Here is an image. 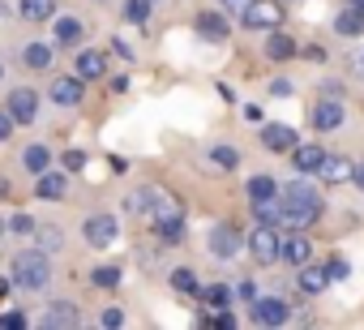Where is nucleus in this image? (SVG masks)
I'll return each mask as SVG.
<instances>
[{
    "mask_svg": "<svg viewBox=\"0 0 364 330\" xmlns=\"http://www.w3.org/2000/svg\"><path fill=\"white\" fill-rule=\"evenodd\" d=\"M321 219V193L309 185V181H291L287 189H283V228H291V232H304V228H313Z\"/></svg>",
    "mask_w": 364,
    "mask_h": 330,
    "instance_id": "obj_1",
    "label": "nucleus"
},
{
    "mask_svg": "<svg viewBox=\"0 0 364 330\" xmlns=\"http://www.w3.org/2000/svg\"><path fill=\"white\" fill-rule=\"evenodd\" d=\"M150 219H154V236L163 245H180V240H185V211H180V202L159 193L154 206H150Z\"/></svg>",
    "mask_w": 364,
    "mask_h": 330,
    "instance_id": "obj_2",
    "label": "nucleus"
},
{
    "mask_svg": "<svg viewBox=\"0 0 364 330\" xmlns=\"http://www.w3.org/2000/svg\"><path fill=\"white\" fill-rule=\"evenodd\" d=\"M48 279H52V262H48L43 249H31V253H18V257H14V283H18V287L35 292V287H43Z\"/></svg>",
    "mask_w": 364,
    "mask_h": 330,
    "instance_id": "obj_3",
    "label": "nucleus"
},
{
    "mask_svg": "<svg viewBox=\"0 0 364 330\" xmlns=\"http://www.w3.org/2000/svg\"><path fill=\"white\" fill-rule=\"evenodd\" d=\"M245 26L249 31H274V26H283V5H279V0H253V5H245Z\"/></svg>",
    "mask_w": 364,
    "mask_h": 330,
    "instance_id": "obj_4",
    "label": "nucleus"
},
{
    "mask_svg": "<svg viewBox=\"0 0 364 330\" xmlns=\"http://www.w3.org/2000/svg\"><path fill=\"white\" fill-rule=\"evenodd\" d=\"M249 249H253V257H257L262 266H270V262L279 257V249H283V240H279L274 223H257V232L249 236Z\"/></svg>",
    "mask_w": 364,
    "mask_h": 330,
    "instance_id": "obj_5",
    "label": "nucleus"
},
{
    "mask_svg": "<svg viewBox=\"0 0 364 330\" xmlns=\"http://www.w3.org/2000/svg\"><path fill=\"white\" fill-rule=\"evenodd\" d=\"M249 317H253L257 326H283V321L291 317V309H287L279 296H262V300L253 296V313H249Z\"/></svg>",
    "mask_w": 364,
    "mask_h": 330,
    "instance_id": "obj_6",
    "label": "nucleus"
},
{
    "mask_svg": "<svg viewBox=\"0 0 364 330\" xmlns=\"http://www.w3.org/2000/svg\"><path fill=\"white\" fill-rule=\"evenodd\" d=\"M35 112H39V95H35L31 86H18V90L9 95V116H14V120H22V124H31V120H35Z\"/></svg>",
    "mask_w": 364,
    "mask_h": 330,
    "instance_id": "obj_7",
    "label": "nucleus"
},
{
    "mask_svg": "<svg viewBox=\"0 0 364 330\" xmlns=\"http://www.w3.org/2000/svg\"><path fill=\"white\" fill-rule=\"evenodd\" d=\"M86 240H90L95 249H107V245L116 240V219H112V215H90V219H86Z\"/></svg>",
    "mask_w": 364,
    "mask_h": 330,
    "instance_id": "obj_8",
    "label": "nucleus"
},
{
    "mask_svg": "<svg viewBox=\"0 0 364 330\" xmlns=\"http://www.w3.org/2000/svg\"><path fill=\"white\" fill-rule=\"evenodd\" d=\"M77 321H82V313H77L69 300H52L48 313H43V326H48V330H69V326H77Z\"/></svg>",
    "mask_w": 364,
    "mask_h": 330,
    "instance_id": "obj_9",
    "label": "nucleus"
},
{
    "mask_svg": "<svg viewBox=\"0 0 364 330\" xmlns=\"http://www.w3.org/2000/svg\"><path fill=\"white\" fill-rule=\"evenodd\" d=\"M193 26H198V35H202V39H210V43H219V39H228V35H232V22H228L223 14H198V18H193Z\"/></svg>",
    "mask_w": 364,
    "mask_h": 330,
    "instance_id": "obj_10",
    "label": "nucleus"
},
{
    "mask_svg": "<svg viewBox=\"0 0 364 330\" xmlns=\"http://www.w3.org/2000/svg\"><path fill=\"white\" fill-rule=\"evenodd\" d=\"M240 245H245V240H240V232H236L232 223L210 232V253H215V257H236V253H240Z\"/></svg>",
    "mask_w": 364,
    "mask_h": 330,
    "instance_id": "obj_11",
    "label": "nucleus"
},
{
    "mask_svg": "<svg viewBox=\"0 0 364 330\" xmlns=\"http://www.w3.org/2000/svg\"><path fill=\"white\" fill-rule=\"evenodd\" d=\"M52 103L77 107L82 103V78H52Z\"/></svg>",
    "mask_w": 364,
    "mask_h": 330,
    "instance_id": "obj_12",
    "label": "nucleus"
},
{
    "mask_svg": "<svg viewBox=\"0 0 364 330\" xmlns=\"http://www.w3.org/2000/svg\"><path fill=\"white\" fill-rule=\"evenodd\" d=\"M321 159H326V150L321 146H291V163H296V172H321Z\"/></svg>",
    "mask_w": 364,
    "mask_h": 330,
    "instance_id": "obj_13",
    "label": "nucleus"
},
{
    "mask_svg": "<svg viewBox=\"0 0 364 330\" xmlns=\"http://www.w3.org/2000/svg\"><path fill=\"white\" fill-rule=\"evenodd\" d=\"M313 124H317L321 133L338 129V124H343V103H338V99H321V103H317V112H313Z\"/></svg>",
    "mask_w": 364,
    "mask_h": 330,
    "instance_id": "obj_14",
    "label": "nucleus"
},
{
    "mask_svg": "<svg viewBox=\"0 0 364 330\" xmlns=\"http://www.w3.org/2000/svg\"><path fill=\"white\" fill-rule=\"evenodd\" d=\"M266 56H270V60H291V56H296V39H291L287 31L274 26L270 39H266Z\"/></svg>",
    "mask_w": 364,
    "mask_h": 330,
    "instance_id": "obj_15",
    "label": "nucleus"
},
{
    "mask_svg": "<svg viewBox=\"0 0 364 330\" xmlns=\"http://www.w3.org/2000/svg\"><path fill=\"white\" fill-rule=\"evenodd\" d=\"M334 31L343 35V39H355V35H364V9H355V5H347L338 18H334Z\"/></svg>",
    "mask_w": 364,
    "mask_h": 330,
    "instance_id": "obj_16",
    "label": "nucleus"
},
{
    "mask_svg": "<svg viewBox=\"0 0 364 330\" xmlns=\"http://www.w3.org/2000/svg\"><path fill=\"white\" fill-rule=\"evenodd\" d=\"M262 142H266L270 150H291V146H296V129H291V124H266V129H262Z\"/></svg>",
    "mask_w": 364,
    "mask_h": 330,
    "instance_id": "obj_17",
    "label": "nucleus"
},
{
    "mask_svg": "<svg viewBox=\"0 0 364 330\" xmlns=\"http://www.w3.org/2000/svg\"><path fill=\"white\" fill-rule=\"evenodd\" d=\"M309 253H313V245H309V236H300V232H296V236H287V240H283V249H279V257H287L291 266H304V262H309Z\"/></svg>",
    "mask_w": 364,
    "mask_h": 330,
    "instance_id": "obj_18",
    "label": "nucleus"
},
{
    "mask_svg": "<svg viewBox=\"0 0 364 330\" xmlns=\"http://www.w3.org/2000/svg\"><path fill=\"white\" fill-rule=\"evenodd\" d=\"M326 283H330V270L326 266H300V292H309V296H317V292H326Z\"/></svg>",
    "mask_w": 364,
    "mask_h": 330,
    "instance_id": "obj_19",
    "label": "nucleus"
},
{
    "mask_svg": "<svg viewBox=\"0 0 364 330\" xmlns=\"http://www.w3.org/2000/svg\"><path fill=\"white\" fill-rule=\"evenodd\" d=\"M351 163L343 159V154H330V159H321V176L330 181V185H343V181H351Z\"/></svg>",
    "mask_w": 364,
    "mask_h": 330,
    "instance_id": "obj_20",
    "label": "nucleus"
},
{
    "mask_svg": "<svg viewBox=\"0 0 364 330\" xmlns=\"http://www.w3.org/2000/svg\"><path fill=\"white\" fill-rule=\"evenodd\" d=\"M73 65H77V78H103V73H107V60H103V52H95V48H90V52H77Z\"/></svg>",
    "mask_w": 364,
    "mask_h": 330,
    "instance_id": "obj_21",
    "label": "nucleus"
},
{
    "mask_svg": "<svg viewBox=\"0 0 364 330\" xmlns=\"http://www.w3.org/2000/svg\"><path fill=\"white\" fill-rule=\"evenodd\" d=\"M18 14L26 22H48L56 14V0H18Z\"/></svg>",
    "mask_w": 364,
    "mask_h": 330,
    "instance_id": "obj_22",
    "label": "nucleus"
},
{
    "mask_svg": "<svg viewBox=\"0 0 364 330\" xmlns=\"http://www.w3.org/2000/svg\"><path fill=\"white\" fill-rule=\"evenodd\" d=\"M65 189H69V181H65L60 172H43V176H39V198H43V202L65 198Z\"/></svg>",
    "mask_w": 364,
    "mask_h": 330,
    "instance_id": "obj_23",
    "label": "nucleus"
},
{
    "mask_svg": "<svg viewBox=\"0 0 364 330\" xmlns=\"http://www.w3.org/2000/svg\"><path fill=\"white\" fill-rule=\"evenodd\" d=\"M22 163H26V172H31V176H43V172H48V163H52V150H48V146H26Z\"/></svg>",
    "mask_w": 364,
    "mask_h": 330,
    "instance_id": "obj_24",
    "label": "nucleus"
},
{
    "mask_svg": "<svg viewBox=\"0 0 364 330\" xmlns=\"http://www.w3.org/2000/svg\"><path fill=\"white\" fill-rule=\"evenodd\" d=\"M171 287H176V292H185V296H202L193 266H176V270H171Z\"/></svg>",
    "mask_w": 364,
    "mask_h": 330,
    "instance_id": "obj_25",
    "label": "nucleus"
},
{
    "mask_svg": "<svg viewBox=\"0 0 364 330\" xmlns=\"http://www.w3.org/2000/svg\"><path fill=\"white\" fill-rule=\"evenodd\" d=\"M82 22L77 18H56V43H65V48H73V43H82Z\"/></svg>",
    "mask_w": 364,
    "mask_h": 330,
    "instance_id": "obj_26",
    "label": "nucleus"
},
{
    "mask_svg": "<svg viewBox=\"0 0 364 330\" xmlns=\"http://www.w3.org/2000/svg\"><path fill=\"white\" fill-rule=\"evenodd\" d=\"M22 65L26 69H48L52 65V48L48 43H26L22 48Z\"/></svg>",
    "mask_w": 364,
    "mask_h": 330,
    "instance_id": "obj_27",
    "label": "nucleus"
},
{
    "mask_svg": "<svg viewBox=\"0 0 364 330\" xmlns=\"http://www.w3.org/2000/svg\"><path fill=\"white\" fill-rule=\"evenodd\" d=\"M253 219H257V223H279V219H283V198L253 202Z\"/></svg>",
    "mask_w": 364,
    "mask_h": 330,
    "instance_id": "obj_28",
    "label": "nucleus"
},
{
    "mask_svg": "<svg viewBox=\"0 0 364 330\" xmlns=\"http://www.w3.org/2000/svg\"><path fill=\"white\" fill-rule=\"evenodd\" d=\"M202 304H206V309H228V304H232V287H228V283L206 287V292H202Z\"/></svg>",
    "mask_w": 364,
    "mask_h": 330,
    "instance_id": "obj_29",
    "label": "nucleus"
},
{
    "mask_svg": "<svg viewBox=\"0 0 364 330\" xmlns=\"http://www.w3.org/2000/svg\"><path fill=\"white\" fill-rule=\"evenodd\" d=\"M249 198H253V202H266V198H279V185H274L270 176H253V181H249Z\"/></svg>",
    "mask_w": 364,
    "mask_h": 330,
    "instance_id": "obj_30",
    "label": "nucleus"
},
{
    "mask_svg": "<svg viewBox=\"0 0 364 330\" xmlns=\"http://www.w3.org/2000/svg\"><path fill=\"white\" fill-rule=\"evenodd\" d=\"M210 163H215V168H223V172H232L236 163H240V150L236 146H215L210 150Z\"/></svg>",
    "mask_w": 364,
    "mask_h": 330,
    "instance_id": "obj_31",
    "label": "nucleus"
},
{
    "mask_svg": "<svg viewBox=\"0 0 364 330\" xmlns=\"http://www.w3.org/2000/svg\"><path fill=\"white\" fill-rule=\"evenodd\" d=\"M154 198H159L154 189H137V193H133V198L124 202V211H133V215H146V211L154 206Z\"/></svg>",
    "mask_w": 364,
    "mask_h": 330,
    "instance_id": "obj_32",
    "label": "nucleus"
},
{
    "mask_svg": "<svg viewBox=\"0 0 364 330\" xmlns=\"http://www.w3.org/2000/svg\"><path fill=\"white\" fill-rule=\"evenodd\" d=\"M60 245H65L60 228H39V249H43V253H52V249H60Z\"/></svg>",
    "mask_w": 364,
    "mask_h": 330,
    "instance_id": "obj_33",
    "label": "nucleus"
},
{
    "mask_svg": "<svg viewBox=\"0 0 364 330\" xmlns=\"http://www.w3.org/2000/svg\"><path fill=\"white\" fill-rule=\"evenodd\" d=\"M90 279H95L99 287H116V283H120V270H116V266H99V270H90Z\"/></svg>",
    "mask_w": 364,
    "mask_h": 330,
    "instance_id": "obj_34",
    "label": "nucleus"
},
{
    "mask_svg": "<svg viewBox=\"0 0 364 330\" xmlns=\"http://www.w3.org/2000/svg\"><path fill=\"white\" fill-rule=\"evenodd\" d=\"M146 14H150V0H129V5H124L129 22H146Z\"/></svg>",
    "mask_w": 364,
    "mask_h": 330,
    "instance_id": "obj_35",
    "label": "nucleus"
},
{
    "mask_svg": "<svg viewBox=\"0 0 364 330\" xmlns=\"http://www.w3.org/2000/svg\"><path fill=\"white\" fill-rule=\"evenodd\" d=\"M0 326H5V330H22V326H26V313H22V309H9L5 317H0Z\"/></svg>",
    "mask_w": 364,
    "mask_h": 330,
    "instance_id": "obj_36",
    "label": "nucleus"
},
{
    "mask_svg": "<svg viewBox=\"0 0 364 330\" xmlns=\"http://www.w3.org/2000/svg\"><path fill=\"white\" fill-rule=\"evenodd\" d=\"M9 228H14L18 236H31V232H35V219H31V215H14V219H9Z\"/></svg>",
    "mask_w": 364,
    "mask_h": 330,
    "instance_id": "obj_37",
    "label": "nucleus"
},
{
    "mask_svg": "<svg viewBox=\"0 0 364 330\" xmlns=\"http://www.w3.org/2000/svg\"><path fill=\"white\" fill-rule=\"evenodd\" d=\"M82 168H86V154L82 150H69L65 154V172H82Z\"/></svg>",
    "mask_w": 364,
    "mask_h": 330,
    "instance_id": "obj_38",
    "label": "nucleus"
},
{
    "mask_svg": "<svg viewBox=\"0 0 364 330\" xmlns=\"http://www.w3.org/2000/svg\"><path fill=\"white\" fill-rule=\"evenodd\" d=\"M14 124H18V120H14L9 107H5V112H0V142H9V137H14Z\"/></svg>",
    "mask_w": 364,
    "mask_h": 330,
    "instance_id": "obj_39",
    "label": "nucleus"
},
{
    "mask_svg": "<svg viewBox=\"0 0 364 330\" xmlns=\"http://www.w3.org/2000/svg\"><path fill=\"white\" fill-rule=\"evenodd\" d=\"M326 270H330V279H347V275H351L343 257H330V262H326Z\"/></svg>",
    "mask_w": 364,
    "mask_h": 330,
    "instance_id": "obj_40",
    "label": "nucleus"
},
{
    "mask_svg": "<svg viewBox=\"0 0 364 330\" xmlns=\"http://www.w3.org/2000/svg\"><path fill=\"white\" fill-rule=\"evenodd\" d=\"M99 321L116 330V326H124V313H120V309H103V317H99Z\"/></svg>",
    "mask_w": 364,
    "mask_h": 330,
    "instance_id": "obj_41",
    "label": "nucleus"
},
{
    "mask_svg": "<svg viewBox=\"0 0 364 330\" xmlns=\"http://www.w3.org/2000/svg\"><path fill=\"white\" fill-rule=\"evenodd\" d=\"M112 52H116V56H120V60H133V48H129V43H124V39H112Z\"/></svg>",
    "mask_w": 364,
    "mask_h": 330,
    "instance_id": "obj_42",
    "label": "nucleus"
},
{
    "mask_svg": "<svg viewBox=\"0 0 364 330\" xmlns=\"http://www.w3.org/2000/svg\"><path fill=\"white\" fill-rule=\"evenodd\" d=\"M112 90H116V95H124V90H129V78H124V73H120V78H112Z\"/></svg>",
    "mask_w": 364,
    "mask_h": 330,
    "instance_id": "obj_43",
    "label": "nucleus"
},
{
    "mask_svg": "<svg viewBox=\"0 0 364 330\" xmlns=\"http://www.w3.org/2000/svg\"><path fill=\"white\" fill-rule=\"evenodd\" d=\"M351 181H355V185L364 189V168H355V172H351Z\"/></svg>",
    "mask_w": 364,
    "mask_h": 330,
    "instance_id": "obj_44",
    "label": "nucleus"
},
{
    "mask_svg": "<svg viewBox=\"0 0 364 330\" xmlns=\"http://www.w3.org/2000/svg\"><path fill=\"white\" fill-rule=\"evenodd\" d=\"M5 292H9V287H5V279H0V300H5Z\"/></svg>",
    "mask_w": 364,
    "mask_h": 330,
    "instance_id": "obj_45",
    "label": "nucleus"
},
{
    "mask_svg": "<svg viewBox=\"0 0 364 330\" xmlns=\"http://www.w3.org/2000/svg\"><path fill=\"white\" fill-rule=\"evenodd\" d=\"M223 5H236V0H223Z\"/></svg>",
    "mask_w": 364,
    "mask_h": 330,
    "instance_id": "obj_46",
    "label": "nucleus"
},
{
    "mask_svg": "<svg viewBox=\"0 0 364 330\" xmlns=\"http://www.w3.org/2000/svg\"><path fill=\"white\" fill-rule=\"evenodd\" d=\"M0 73H5V65H0Z\"/></svg>",
    "mask_w": 364,
    "mask_h": 330,
    "instance_id": "obj_47",
    "label": "nucleus"
},
{
    "mask_svg": "<svg viewBox=\"0 0 364 330\" xmlns=\"http://www.w3.org/2000/svg\"><path fill=\"white\" fill-rule=\"evenodd\" d=\"M0 228H5V223H0Z\"/></svg>",
    "mask_w": 364,
    "mask_h": 330,
    "instance_id": "obj_48",
    "label": "nucleus"
}]
</instances>
